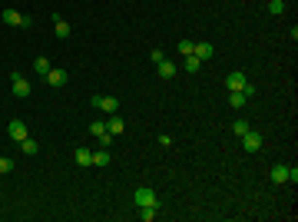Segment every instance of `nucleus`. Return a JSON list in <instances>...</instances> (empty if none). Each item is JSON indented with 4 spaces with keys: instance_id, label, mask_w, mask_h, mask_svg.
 I'll use <instances>...</instances> for the list:
<instances>
[{
    "instance_id": "obj_10",
    "label": "nucleus",
    "mask_w": 298,
    "mask_h": 222,
    "mask_svg": "<svg viewBox=\"0 0 298 222\" xmlns=\"http://www.w3.org/2000/svg\"><path fill=\"white\" fill-rule=\"evenodd\" d=\"M225 86H229V90H242V86H245V73H242V70L229 73V76H225Z\"/></svg>"
},
{
    "instance_id": "obj_23",
    "label": "nucleus",
    "mask_w": 298,
    "mask_h": 222,
    "mask_svg": "<svg viewBox=\"0 0 298 222\" xmlns=\"http://www.w3.org/2000/svg\"><path fill=\"white\" fill-rule=\"evenodd\" d=\"M7 172H14V159H10V156H0V176H7Z\"/></svg>"
},
{
    "instance_id": "obj_15",
    "label": "nucleus",
    "mask_w": 298,
    "mask_h": 222,
    "mask_svg": "<svg viewBox=\"0 0 298 222\" xmlns=\"http://www.w3.org/2000/svg\"><path fill=\"white\" fill-rule=\"evenodd\" d=\"M93 166H103V169L110 166V149H106V146H103V149H96V153H93Z\"/></svg>"
},
{
    "instance_id": "obj_1",
    "label": "nucleus",
    "mask_w": 298,
    "mask_h": 222,
    "mask_svg": "<svg viewBox=\"0 0 298 222\" xmlns=\"http://www.w3.org/2000/svg\"><path fill=\"white\" fill-rule=\"evenodd\" d=\"M132 205H136V209H139V205H159L156 189H152V186H139V189L132 192Z\"/></svg>"
},
{
    "instance_id": "obj_3",
    "label": "nucleus",
    "mask_w": 298,
    "mask_h": 222,
    "mask_svg": "<svg viewBox=\"0 0 298 222\" xmlns=\"http://www.w3.org/2000/svg\"><path fill=\"white\" fill-rule=\"evenodd\" d=\"M0 20H3L7 27H30V23H33V17H23V14H17V10H10V7L0 14Z\"/></svg>"
},
{
    "instance_id": "obj_27",
    "label": "nucleus",
    "mask_w": 298,
    "mask_h": 222,
    "mask_svg": "<svg viewBox=\"0 0 298 222\" xmlns=\"http://www.w3.org/2000/svg\"><path fill=\"white\" fill-rule=\"evenodd\" d=\"M288 183H292V186L298 183V169H295V166H288Z\"/></svg>"
},
{
    "instance_id": "obj_4",
    "label": "nucleus",
    "mask_w": 298,
    "mask_h": 222,
    "mask_svg": "<svg viewBox=\"0 0 298 222\" xmlns=\"http://www.w3.org/2000/svg\"><path fill=\"white\" fill-rule=\"evenodd\" d=\"M93 106H96V110H103V113H110V116H113V113L119 110V100H116V96H99V93H96V96H93Z\"/></svg>"
},
{
    "instance_id": "obj_12",
    "label": "nucleus",
    "mask_w": 298,
    "mask_h": 222,
    "mask_svg": "<svg viewBox=\"0 0 298 222\" xmlns=\"http://www.w3.org/2000/svg\"><path fill=\"white\" fill-rule=\"evenodd\" d=\"M20 153H23V156H37V153H40V143L27 136V139H20Z\"/></svg>"
},
{
    "instance_id": "obj_18",
    "label": "nucleus",
    "mask_w": 298,
    "mask_h": 222,
    "mask_svg": "<svg viewBox=\"0 0 298 222\" xmlns=\"http://www.w3.org/2000/svg\"><path fill=\"white\" fill-rule=\"evenodd\" d=\"M33 73H40V76L50 73V60H47V56H37V60H33Z\"/></svg>"
},
{
    "instance_id": "obj_7",
    "label": "nucleus",
    "mask_w": 298,
    "mask_h": 222,
    "mask_svg": "<svg viewBox=\"0 0 298 222\" xmlns=\"http://www.w3.org/2000/svg\"><path fill=\"white\" fill-rule=\"evenodd\" d=\"M242 146H245V153H259V149H262V133H252V130H248V133L242 136Z\"/></svg>"
},
{
    "instance_id": "obj_17",
    "label": "nucleus",
    "mask_w": 298,
    "mask_h": 222,
    "mask_svg": "<svg viewBox=\"0 0 298 222\" xmlns=\"http://www.w3.org/2000/svg\"><path fill=\"white\" fill-rule=\"evenodd\" d=\"M76 163H80V166H93V153L86 146H80L76 149Z\"/></svg>"
},
{
    "instance_id": "obj_2",
    "label": "nucleus",
    "mask_w": 298,
    "mask_h": 222,
    "mask_svg": "<svg viewBox=\"0 0 298 222\" xmlns=\"http://www.w3.org/2000/svg\"><path fill=\"white\" fill-rule=\"evenodd\" d=\"M10 86H14V96H17V100H27V96H30V90H33V86H30V80H27L23 73H14V76H10Z\"/></svg>"
},
{
    "instance_id": "obj_22",
    "label": "nucleus",
    "mask_w": 298,
    "mask_h": 222,
    "mask_svg": "<svg viewBox=\"0 0 298 222\" xmlns=\"http://www.w3.org/2000/svg\"><path fill=\"white\" fill-rule=\"evenodd\" d=\"M199 67H202L199 56H186V73H199Z\"/></svg>"
},
{
    "instance_id": "obj_13",
    "label": "nucleus",
    "mask_w": 298,
    "mask_h": 222,
    "mask_svg": "<svg viewBox=\"0 0 298 222\" xmlns=\"http://www.w3.org/2000/svg\"><path fill=\"white\" fill-rule=\"evenodd\" d=\"M53 30H56V37H60V40L70 37V23H66L63 17H53Z\"/></svg>"
},
{
    "instance_id": "obj_11",
    "label": "nucleus",
    "mask_w": 298,
    "mask_h": 222,
    "mask_svg": "<svg viewBox=\"0 0 298 222\" xmlns=\"http://www.w3.org/2000/svg\"><path fill=\"white\" fill-rule=\"evenodd\" d=\"M272 183H275V186L288 183V166H281V163H279V166H272Z\"/></svg>"
},
{
    "instance_id": "obj_26",
    "label": "nucleus",
    "mask_w": 298,
    "mask_h": 222,
    "mask_svg": "<svg viewBox=\"0 0 298 222\" xmlns=\"http://www.w3.org/2000/svg\"><path fill=\"white\" fill-rule=\"evenodd\" d=\"M255 93H259V90H255V83H248V80H245V86H242V96H245V100H252Z\"/></svg>"
},
{
    "instance_id": "obj_21",
    "label": "nucleus",
    "mask_w": 298,
    "mask_h": 222,
    "mask_svg": "<svg viewBox=\"0 0 298 222\" xmlns=\"http://www.w3.org/2000/svg\"><path fill=\"white\" fill-rule=\"evenodd\" d=\"M248 130H252V126H248V120H242V116H239V120L232 123V133H235V136H245Z\"/></svg>"
},
{
    "instance_id": "obj_16",
    "label": "nucleus",
    "mask_w": 298,
    "mask_h": 222,
    "mask_svg": "<svg viewBox=\"0 0 298 222\" xmlns=\"http://www.w3.org/2000/svg\"><path fill=\"white\" fill-rule=\"evenodd\" d=\"M106 130H110L113 136H119V133L126 130V123H123V120H119V116H116V113H113V116H110V123H106Z\"/></svg>"
},
{
    "instance_id": "obj_6",
    "label": "nucleus",
    "mask_w": 298,
    "mask_h": 222,
    "mask_svg": "<svg viewBox=\"0 0 298 222\" xmlns=\"http://www.w3.org/2000/svg\"><path fill=\"white\" fill-rule=\"evenodd\" d=\"M90 133H93V136H96V139H99V143H103V146H110L113 133L106 130V123H99V120H96V123H90Z\"/></svg>"
},
{
    "instance_id": "obj_25",
    "label": "nucleus",
    "mask_w": 298,
    "mask_h": 222,
    "mask_svg": "<svg viewBox=\"0 0 298 222\" xmlns=\"http://www.w3.org/2000/svg\"><path fill=\"white\" fill-rule=\"evenodd\" d=\"M281 10H285L281 0H272V3H268V14H272V17H281Z\"/></svg>"
},
{
    "instance_id": "obj_8",
    "label": "nucleus",
    "mask_w": 298,
    "mask_h": 222,
    "mask_svg": "<svg viewBox=\"0 0 298 222\" xmlns=\"http://www.w3.org/2000/svg\"><path fill=\"white\" fill-rule=\"evenodd\" d=\"M7 133H10V139H27V123L23 120H10V126H7Z\"/></svg>"
},
{
    "instance_id": "obj_19",
    "label": "nucleus",
    "mask_w": 298,
    "mask_h": 222,
    "mask_svg": "<svg viewBox=\"0 0 298 222\" xmlns=\"http://www.w3.org/2000/svg\"><path fill=\"white\" fill-rule=\"evenodd\" d=\"M245 103H248V100L242 96V90H229V106H235V110H239V106H245Z\"/></svg>"
},
{
    "instance_id": "obj_24",
    "label": "nucleus",
    "mask_w": 298,
    "mask_h": 222,
    "mask_svg": "<svg viewBox=\"0 0 298 222\" xmlns=\"http://www.w3.org/2000/svg\"><path fill=\"white\" fill-rule=\"evenodd\" d=\"M192 50H196L192 40H179V53H182V56H192Z\"/></svg>"
},
{
    "instance_id": "obj_28",
    "label": "nucleus",
    "mask_w": 298,
    "mask_h": 222,
    "mask_svg": "<svg viewBox=\"0 0 298 222\" xmlns=\"http://www.w3.org/2000/svg\"><path fill=\"white\" fill-rule=\"evenodd\" d=\"M281 3H285V0H281Z\"/></svg>"
},
{
    "instance_id": "obj_20",
    "label": "nucleus",
    "mask_w": 298,
    "mask_h": 222,
    "mask_svg": "<svg viewBox=\"0 0 298 222\" xmlns=\"http://www.w3.org/2000/svg\"><path fill=\"white\" fill-rule=\"evenodd\" d=\"M156 212H159V205H139V219H143V222H152V219H156Z\"/></svg>"
},
{
    "instance_id": "obj_14",
    "label": "nucleus",
    "mask_w": 298,
    "mask_h": 222,
    "mask_svg": "<svg viewBox=\"0 0 298 222\" xmlns=\"http://www.w3.org/2000/svg\"><path fill=\"white\" fill-rule=\"evenodd\" d=\"M192 56H199V60H212V43H196V50H192Z\"/></svg>"
},
{
    "instance_id": "obj_9",
    "label": "nucleus",
    "mask_w": 298,
    "mask_h": 222,
    "mask_svg": "<svg viewBox=\"0 0 298 222\" xmlns=\"http://www.w3.org/2000/svg\"><path fill=\"white\" fill-rule=\"evenodd\" d=\"M156 70H159V76H163V80H172V76H176V63H172V60H166V56H163V60L156 63Z\"/></svg>"
},
{
    "instance_id": "obj_5",
    "label": "nucleus",
    "mask_w": 298,
    "mask_h": 222,
    "mask_svg": "<svg viewBox=\"0 0 298 222\" xmlns=\"http://www.w3.org/2000/svg\"><path fill=\"white\" fill-rule=\"evenodd\" d=\"M47 83H50L53 90H60V86H66V83H70V76H66V70H60V67H50V73H47Z\"/></svg>"
}]
</instances>
